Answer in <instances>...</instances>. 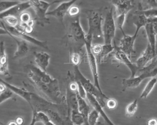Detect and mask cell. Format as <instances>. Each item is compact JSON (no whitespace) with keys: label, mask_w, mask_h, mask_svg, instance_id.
I'll return each mask as SVG.
<instances>
[{"label":"cell","mask_w":157,"mask_h":125,"mask_svg":"<svg viewBox=\"0 0 157 125\" xmlns=\"http://www.w3.org/2000/svg\"><path fill=\"white\" fill-rule=\"evenodd\" d=\"M5 23L10 26L17 27L19 25V21L17 17L15 16H9L4 19Z\"/></svg>","instance_id":"obj_32"},{"label":"cell","mask_w":157,"mask_h":125,"mask_svg":"<svg viewBox=\"0 0 157 125\" xmlns=\"http://www.w3.org/2000/svg\"><path fill=\"white\" fill-rule=\"evenodd\" d=\"M78 0H69L67 1H64L61 2L56 8L54 10L49 11L47 13V16H52L55 17L57 20H58L63 25L64 18L66 14L67 13L69 9L74 5V4Z\"/></svg>","instance_id":"obj_9"},{"label":"cell","mask_w":157,"mask_h":125,"mask_svg":"<svg viewBox=\"0 0 157 125\" xmlns=\"http://www.w3.org/2000/svg\"><path fill=\"white\" fill-rule=\"evenodd\" d=\"M86 15L88 22V30L86 34L92 37L93 41L95 39H103L101 13L98 10H90L87 11Z\"/></svg>","instance_id":"obj_3"},{"label":"cell","mask_w":157,"mask_h":125,"mask_svg":"<svg viewBox=\"0 0 157 125\" xmlns=\"http://www.w3.org/2000/svg\"><path fill=\"white\" fill-rule=\"evenodd\" d=\"M157 83V77H152L148 82L147 83L146 86H145L144 89H143L140 97L141 99H145L147 97V96L150 94V93L151 92L152 89Z\"/></svg>","instance_id":"obj_24"},{"label":"cell","mask_w":157,"mask_h":125,"mask_svg":"<svg viewBox=\"0 0 157 125\" xmlns=\"http://www.w3.org/2000/svg\"><path fill=\"white\" fill-rule=\"evenodd\" d=\"M33 116L35 118L36 123L40 122L44 125H56L47 114L42 112H33Z\"/></svg>","instance_id":"obj_22"},{"label":"cell","mask_w":157,"mask_h":125,"mask_svg":"<svg viewBox=\"0 0 157 125\" xmlns=\"http://www.w3.org/2000/svg\"><path fill=\"white\" fill-rule=\"evenodd\" d=\"M156 56V51L153 50L151 45L148 44L145 50L141 53L140 56L136 61L135 64L139 69L146 67L148 63L153 60Z\"/></svg>","instance_id":"obj_11"},{"label":"cell","mask_w":157,"mask_h":125,"mask_svg":"<svg viewBox=\"0 0 157 125\" xmlns=\"http://www.w3.org/2000/svg\"><path fill=\"white\" fill-rule=\"evenodd\" d=\"M144 28H145L146 34L148 40V44L151 45L153 50L156 51V36L157 35V33L155 29L153 23L148 21V23L146 24Z\"/></svg>","instance_id":"obj_20"},{"label":"cell","mask_w":157,"mask_h":125,"mask_svg":"<svg viewBox=\"0 0 157 125\" xmlns=\"http://www.w3.org/2000/svg\"><path fill=\"white\" fill-rule=\"evenodd\" d=\"M102 50V45L99 44H94L91 45V51L95 57L99 56Z\"/></svg>","instance_id":"obj_36"},{"label":"cell","mask_w":157,"mask_h":125,"mask_svg":"<svg viewBox=\"0 0 157 125\" xmlns=\"http://www.w3.org/2000/svg\"><path fill=\"white\" fill-rule=\"evenodd\" d=\"M93 44V38L91 36L86 34V43H85V48H86V58L89 65L90 70L92 74L93 78V83L97 87V88L102 93V89L101 88L99 80V74L98 69V62L96 58L91 51V45Z\"/></svg>","instance_id":"obj_4"},{"label":"cell","mask_w":157,"mask_h":125,"mask_svg":"<svg viewBox=\"0 0 157 125\" xmlns=\"http://www.w3.org/2000/svg\"><path fill=\"white\" fill-rule=\"evenodd\" d=\"M17 1L20 2H26V1H28V0H17Z\"/></svg>","instance_id":"obj_45"},{"label":"cell","mask_w":157,"mask_h":125,"mask_svg":"<svg viewBox=\"0 0 157 125\" xmlns=\"http://www.w3.org/2000/svg\"><path fill=\"white\" fill-rule=\"evenodd\" d=\"M112 55L118 62L126 65L131 71V75L129 78H133L138 73L139 69L135 63H132L130 58L118 47L114 46V50L112 52Z\"/></svg>","instance_id":"obj_8"},{"label":"cell","mask_w":157,"mask_h":125,"mask_svg":"<svg viewBox=\"0 0 157 125\" xmlns=\"http://www.w3.org/2000/svg\"><path fill=\"white\" fill-rule=\"evenodd\" d=\"M77 99H78V110L80 113H81L85 118V125H88V116L91 111L90 107L86 102L85 99L81 97L77 93Z\"/></svg>","instance_id":"obj_21"},{"label":"cell","mask_w":157,"mask_h":125,"mask_svg":"<svg viewBox=\"0 0 157 125\" xmlns=\"http://www.w3.org/2000/svg\"><path fill=\"white\" fill-rule=\"evenodd\" d=\"M147 125H157V119L156 118H151L147 121Z\"/></svg>","instance_id":"obj_41"},{"label":"cell","mask_w":157,"mask_h":125,"mask_svg":"<svg viewBox=\"0 0 157 125\" xmlns=\"http://www.w3.org/2000/svg\"><path fill=\"white\" fill-rule=\"evenodd\" d=\"M74 73L75 81L80 82L87 93H90L94 96L98 100L101 105L104 108L105 106V102L109 97L104 93L101 92L97 87L91 83L90 80L86 78L80 70L78 66H74Z\"/></svg>","instance_id":"obj_1"},{"label":"cell","mask_w":157,"mask_h":125,"mask_svg":"<svg viewBox=\"0 0 157 125\" xmlns=\"http://www.w3.org/2000/svg\"><path fill=\"white\" fill-rule=\"evenodd\" d=\"M138 104H137V99H135L131 103H129L126 107L125 110V114L127 116L131 117L133 116L137 110Z\"/></svg>","instance_id":"obj_26"},{"label":"cell","mask_w":157,"mask_h":125,"mask_svg":"<svg viewBox=\"0 0 157 125\" xmlns=\"http://www.w3.org/2000/svg\"><path fill=\"white\" fill-rule=\"evenodd\" d=\"M50 56L46 52H35L34 60L37 66L42 70L47 72L49 65Z\"/></svg>","instance_id":"obj_18"},{"label":"cell","mask_w":157,"mask_h":125,"mask_svg":"<svg viewBox=\"0 0 157 125\" xmlns=\"http://www.w3.org/2000/svg\"><path fill=\"white\" fill-rule=\"evenodd\" d=\"M75 17L69 25L68 37L74 42L76 51L78 52L85 45L86 33L81 25L80 16L77 15Z\"/></svg>","instance_id":"obj_2"},{"label":"cell","mask_w":157,"mask_h":125,"mask_svg":"<svg viewBox=\"0 0 157 125\" xmlns=\"http://www.w3.org/2000/svg\"><path fill=\"white\" fill-rule=\"evenodd\" d=\"M137 34L134 33L132 36H129L126 34H123L122 39L120 40L118 48L123 51L129 58L135 53L134 45L137 38Z\"/></svg>","instance_id":"obj_10"},{"label":"cell","mask_w":157,"mask_h":125,"mask_svg":"<svg viewBox=\"0 0 157 125\" xmlns=\"http://www.w3.org/2000/svg\"><path fill=\"white\" fill-rule=\"evenodd\" d=\"M115 7L117 16L122 13H127L134 7L133 1L131 0H110Z\"/></svg>","instance_id":"obj_15"},{"label":"cell","mask_w":157,"mask_h":125,"mask_svg":"<svg viewBox=\"0 0 157 125\" xmlns=\"http://www.w3.org/2000/svg\"><path fill=\"white\" fill-rule=\"evenodd\" d=\"M105 105L110 110H113L117 106V102L115 99L108 98L105 102Z\"/></svg>","instance_id":"obj_39"},{"label":"cell","mask_w":157,"mask_h":125,"mask_svg":"<svg viewBox=\"0 0 157 125\" xmlns=\"http://www.w3.org/2000/svg\"><path fill=\"white\" fill-rule=\"evenodd\" d=\"M116 31V24L111 8L106 13L102 25V34L104 44H112Z\"/></svg>","instance_id":"obj_6"},{"label":"cell","mask_w":157,"mask_h":125,"mask_svg":"<svg viewBox=\"0 0 157 125\" xmlns=\"http://www.w3.org/2000/svg\"><path fill=\"white\" fill-rule=\"evenodd\" d=\"M15 122L17 123L18 125H22L24 123V119L21 117V116H18L15 119Z\"/></svg>","instance_id":"obj_40"},{"label":"cell","mask_w":157,"mask_h":125,"mask_svg":"<svg viewBox=\"0 0 157 125\" xmlns=\"http://www.w3.org/2000/svg\"><path fill=\"white\" fill-rule=\"evenodd\" d=\"M12 38L17 44V50L14 53L13 58H19L26 56L29 51V46L27 43L28 42L15 37H12Z\"/></svg>","instance_id":"obj_17"},{"label":"cell","mask_w":157,"mask_h":125,"mask_svg":"<svg viewBox=\"0 0 157 125\" xmlns=\"http://www.w3.org/2000/svg\"><path fill=\"white\" fill-rule=\"evenodd\" d=\"M126 13H122L119 15H117L116 18V21H115L116 26L120 29V30L121 31L123 34H125L123 31V27L126 20Z\"/></svg>","instance_id":"obj_31"},{"label":"cell","mask_w":157,"mask_h":125,"mask_svg":"<svg viewBox=\"0 0 157 125\" xmlns=\"http://www.w3.org/2000/svg\"><path fill=\"white\" fill-rule=\"evenodd\" d=\"M0 124H1V125H4L3 123H1V122H0Z\"/></svg>","instance_id":"obj_46"},{"label":"cell","mask_w":157,"mask_h":125,"mask_svg":"<svg viewBox=\"0 0 157 125\" xmlns=\"http://www.w3.org/2000/svg\"><path fill=\"white\" fill-rule=\"evenodd\" d=\"M70 119L72 124L75 125H85V118L78 110H72L70 114Z\"/></svg>","instance_id":"obj_23"},{"label":"cell","mask_w":157,"mask_h":125,"mask_svg":"<svg viewBox=\"0 0 157 125\" xmlns=\"http://www.w3.org/2000/svg\"><path fill=\"white\" fill-rule=\"evenodd\" d=\"M69 61H70V63L74 66H78V65L80 64L82 61V58L80 53L77 51H74L71 53L70 56H69Z\"/></svg>","instance_id":"obj_29"},{"label":"cell","mask_w":157,"mask_h":125,"mask_svg":"<svg viewBox=\"0 0 157 125\" xmlns=\"http://www.w3.org/2000/svg\"><path fill=\"white\" fill-rule=\"evenodd\" d=\"M0 74L7 77H10L8 66L7 55L6 51L4 41L0 42Z\"/></svg>","instance_id":"obj_14"},{"label":"cell","mask_w":157,"mask_h":125,"mask_svg":"<svg viewBox=\"0 0 157 125\" xmlns=\"http://www.w3.org/2000/svg\"><path fill=\"white\" fill-rule=\"evenodd\" d=\"M132 18V23L136 27L134 33L137 34L140 29L142 27H144L148 23V18L145 16L142 12V10L140 9L134 13Z\"/></svg>","instance_id":"obj_19"},{"label":"cell","mask_w":157,"mask_h":125,"mask_svg":"<svg viewBox=\"0 0 157 125\" xmlns=\"http://www.w3.org/2000/svg\"><path fill=\"white\" fill-rule=\"evenodd\" d=\"M71 125H75V124H71Z\"/></svg>","instance_id":"obj_47"},{"label":"cell","mask_w":157,"mask_h":125,"mask_svg":"<svg viewBox=\"0 0 157 125\" xmlns=\"http://www.w3.org/2000/svg\"><path fill=\"white\" fill-rule=\"evenodd\" d=\"M1 35H8L10 36V34L6 29H4V28L0 27V36Z\"/></svg>","instance_id":"obj_42"},{"label":"cell","mask_w":157,"mask_h":125,"mask_svg":"<svg viewBox=\"0 0 157 125\" xmlns=\"http://www.w3.org/2000/svg\"><path fill=\"white\" fill-rule=\"evenodd\" d=\"M80 12V8L77 6L73 5L69 9L67 13H68L71 17H76L77 15H79Z\"/></svg>","instance_id":"obj_37"},{"label":"cell","mask_w":157,"mask_h":125,"mask_svg":"<svg viewBox=\"0 0 157 125\" xmlns=\"http://www.w3.org/2000/svg\"><path fill=\"white\" fill-rule=\"evenodd\" d=\"M13 93L12 92V91H11L7 87L4 91H0V104H1L6 100L10 99L13 96Z\"/></svg>","instance_id":"obj_30"},{"label":"cell","mask_w":157,"mask_h":125,"mask_svg":"<svg viewBox=\"0 0 157 125\" xmlns=\"http://www.w3.org/2000/svg\"><path fill=\"white\" fill-rule=\"evenodd\" d=\"M31 7V4L29 1L20 2L17 5L6 10L4 12L0 13V20H4L9 16H18L23 12L25 11L28 8Z\"/></svg>","instance_id":"obj_12"},{"label":"cell","mask_w":157,"mask_h":125,"mask_svg":"<svg viewBox=\"0 0 157 125\" xmlns=\"http://www.w3.org/2000/svg\"><path fill=\"white\" fill-rule=\"evenodd\" d=\"M114 50V46L112 44H104L102 45V50L101 54L96 57L98 63H101L108 55L112 53Z\"/></svg>","instance_id":"obj_25"},{"label":"cell","mask_w":157,"mask_h":125,"mask_svg":"<svg viewBox=\"0 0 157 125\" xmlns=\"http://www.w3.org/2000/svg\"><path fill=\"white\" fill-rule=\"evenodd\" d=\"M99 115V113L95 109L93 108V110L90 111L88 116V125H96Z\"/></svg>","instance_id":"obj_28"},{"label":"cell","mask_w":157,"mask_h":125,"mask_svg":"<svg viewBox=\"0 0 157 125\" xmlns=\"http://www.w3.org/2000/svg\"><path fill=\"white\" fill-rule=\"evenodd\" d=\"M86 99L89 102L90 104L92 106L93 108L95 109L99 113V115L103 118V119L107 123L108 125H115L113 122L109 119L106 113L104 112L103 107L101 105V104L99 103V102L94 96L86 93Z\"/></svg>","instance_id":"obj_16"},{"label":"cell","mask_w":157,"mask_h":125,"mask_svg":"<svg viewBox=\"0 0 157 125\" xmlns=\"http://www.w3.org/2000/svg\"><path fill=\"white\" fill-rule=\"evenodd\" d=\"M142 12L147 18L157 17V8L142 10Z\"/></svg>","instance_id":"obj_34"},{"label":"cell","mask_w":157,"mask_h":125,"mask_svg":"<svg viewBox=\"0 0 157 125\" xmlns=\"http://www.w3.org/2000/svg\"><path fill=\"white\" fill-rule=\"evenodd\" d=\"M31 4L36 15L41 23H48V19L47 18V13L49 7L52 5L51 2H48L43 0H28Z\"/></svg>","instance_id":"obj_7"},{"label":"cell","mask_w":157,"mask_h":125,"mask_svg":"<svg viewBox=\"0 0 157 125\" xmlns=\"http://www.w3.org/2000/svg\"><path fill=\"white\" fill-rule=\"evenodd\" d=\"M142 1L145 8L144 10L157 8V2L156 0H142Z\"/></svg>","instance_id":"obj_35"},{"label":"cell","mask_w":157,"mask_h":125,"mask_svg":"<svg viewBox=\"0 0 157 125\" xmlns=\"http://www.w3.org/2000/svg\"><path fill=\"white\" fill-rule=\"evenodd\" d=\"M2 23V28L6 29L10 34V37H15L23 39L28 42L31 43L41 48H43L44 49L48 50L47 41H42V40H38L29 36L28 34L26 33L24 31H23L21 29L18 27H12V26L7 25L6 23Z\"/></svg>","instance_id":"obj_5"},{"label":"cell","mask_w":157,"mask_h":125,"mask_svg":"<svg viewBox=\"0 0 157 125\" xmlns=\"http://www.w3.org/2000/svg\"><path fill=\"white\" fill-rule=\"evenodd\" d=\"M36 123V121L35 119V118L33 116V118H32V121L31 122V123L29 124V125H34Z\"/></svg>","instance_id":"obj_43"},{"label":"cell","mask_w":157,"mask_h":125,"mask_svg":"<svg viewBox=\"0 0 157 125\" xmlns=\"http://www.w3.org/2000/svg\"><path fill=\"white\" fill-rule=\"evenodd\" d=\"M20 16V23L21 25H26L31 19H32L31 16L29 13L27 12H23L21 13Z\"/></svg>","instance_id":"obj_33"},{"label":"cell","mask_w":157,"mask_h":125,"mask_svg":"<svg viewBox=\"0 0 157 125\" xmlns=\"http://www.w3.org/2000/svg\"><path fill=\"white\" fill-rule=\"evenodd\" d=\"M20 2L17 1L12 0H3L0 1V13L6 11V10L17 5Z\"/></svg>","instance_id":"obj_27"},{"label":"cell","mask_w":157,"mask_h":125,"mask_svg":"<svg viewBox=\"0 0 157 125\" xmlns=\"http://www.w3.org/2000/svg\"><path fill=\"white\" fill-rule=\"evenodd\" d=\"M77 83V93L83 99H86V92L85 91V89H84V88L83 87V86L82 85V84L78 82L75 81Z\"/></svg>","instance_id":"obj_38"},{"label":"cell","mask_w":157,"mask_h":125,"mask_svg":"<svg viewBox=\"0 0 157 125\" xmlns=\"http://www.w3.org/2000/svg\"><path fill=\"white\" fill-rule=\"evenodd\" d=\"M7 125H18L17 123L15 122V121H10Z\"/></svg>","instance_id":"obj_44"},{"label":"cell","mask_w":157,"mask_h":125,"mask_svg":"<svg viewBox=\"0 0 157 125\" xmlns=\"http://www.w3.org/2000/svg\"><path fill=\"white\" fill-rule=\"evenodd\" d=\"M131 1H134V0H131Z\"/></svg>","instance_id":"obj_48"},{"label":"cell","mask_w":157,"mask_h":125,"mask_svg":"<svg viewBox=\"0 0 157 125\" xmlns=\"http://www.w3.org/2000/svg\"><path fill=\"white\" fill-rule=\"evenodd\" d=\"M77 92L71 90L69 87H67L66 89L65 102L69 116L72 110H78V99Z\"/></svg>","instance_id":"obj_13"}]
</instances>
